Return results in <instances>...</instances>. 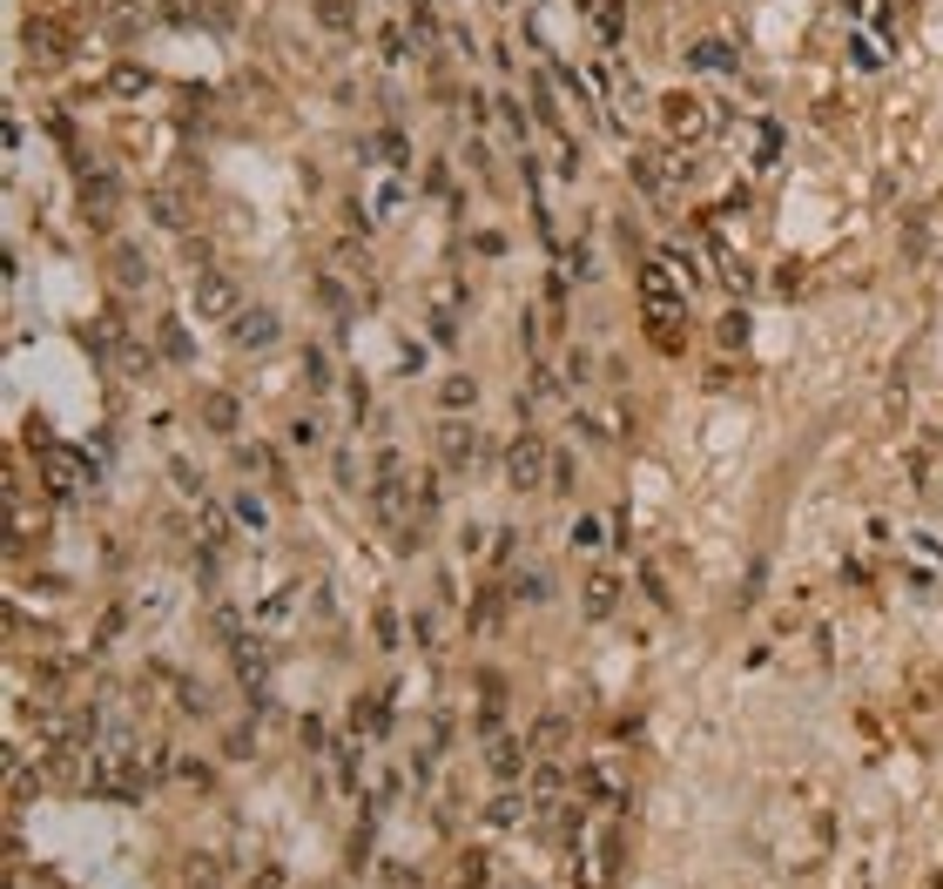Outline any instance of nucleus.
Here are the masks:
<instances>
[{
	"label": "nucleus",
	"mask_w": 943,
	"mask_h": 889,
	"mask_svg": "<svg viewBox=\"0 0 943 889\" xmlns=\"http://www.w3.org/2000/svg\"><path fill=\"white\" fill-rule=\"evenodd\" d=\"M593 28H600L606 47H614V41L627 34V0H593Z\"/></svg>",
	"instance_id": "f3484780"
},
{
	"label": "nucleus",
	"mask_w": 943,
	"mask_h": 889,
	"mask_svg": "<svg viewBox=\"0 0 943 889\" xmlns=\"http://www.w3.org/2000/svg\"><path fill=\"white\" fill-rule=\"evenodd\" d=\"M526 755H533V748H519L513 735H492V775H498V782H519V775H526Z\"/></svg>",
	"instance_id": "9b49d317"
},
{
	"label": "nucleus",
	"mask_w": 943,
	"mask_h": 889,
	"mask_svg": "<svg viewBox=\"0 0 943 889\" xmlns=\"http://www.w3.org/2000/svg\"><path fill=\"white\" fill-rule=\"evenodd\" d=\"M189 304H196V317H202V323H237V317H243V290H237V276H230V270H196Z\"/></svg>",
	"instance_id": "7ed1b4c3"
},
{
	"label": "nucleus",
	"mask_w": 943,
	"mask_h": 889,
	"mask_svg": "<svg viewBox=\"0 0 943 889\" xmlns=\"http://www.w3.org/2000/svg\"><path fill=\"white\" fill-rule=\"evenodd\" d=\"M567 735H573V714H560V707H552V714H539V728H533V742H526V748L552 755V748H560Z\"/></svg>",
	"instance_id": "2eb2a0df"
},
{
	"label": "nucleus",
	"mask_w": 943,
	"mask_h": 889,
	"mask_svg": "<svg viewBox=\"0 0 943 889\" xmlns=\"http://www.w3.org/2000/svg\"><path fill=\"white\" fill-rule=\"evenodd\" d=\"M479 459H485V438L472 425H446V431H438V465H446V472H472Z\"/></svg>",
	"instance_id": "0eeeda50"
},
{
	"label": "nucleus",
	"mask_w": 943,
	"mask_h": 889,
	"mask_svg": "<svg viewBox=\"0 0 943 889\" xmlns=\"http://www.w3.org/2000/svg\"><path fill=\"white\" fill-rule=\"evenodd\" d=\"M688 68H701V75H728V68H735V47H728V41H694V47H688Z\"/></svg>",
	"instance_id": "ddd939ff"
},
{
	"label": "nucleus",
	"mask_w": 943,
	"mask_h": 889,
	"mask_svg": "<svg viewBox=\"0 0 943 889\" xmlns=\"http://www.w3.org/2000/svg\"><path fill=\"white\" fill-rule=\"evenodd\" d=\"M647 330H654L660 351H681V344H688V338H681V330H688V310H647Z\"/></svg>",
	"instance_id": "4468645a"
},
{
	"label": "nucleus",
	"mask_w": 943,
	"mask_h": 889,
	"mask_svg": "<svg viewBox=\"0 0 943 889\" xmlns=\"http://www.w3.org/2000/svg\"><path fill=\"white\" fill-rule=\"evenodd\" d=\"M290 444H304V452H317V444H324V425H317V418H297V425H290Z\"/></svg>",
	"instance_id": "7c9ffc66"
},
{
	"label": "nucleus",
	"mask_w": 943,
	"mask_h": 889,
	"mask_svg": "<svg viewBox=\"0 0 943 889\" xmlns=\"http://www.w3.org/2000/svg\"><path fill=\"white\" fill-rule=\"evenodd\" d=\"M377 54H384V68H405V62H412V34H405V28H384V34H377Z\"/></svg>",
	"instance_id": "5701e85b"
},
{
	"label": "nucleus",
	"mask_w": 943,
	"mask_h": 889,
	"mask_svg": "<svg viewBox=\"0 0 943 889\" xmlns=\"http://www.w3.org/2000/svg\"><path fill=\"white\" fill-rule=\"evenodd\" d=\"M640 310H688V284L675 276V263H640Z\"/></svg>",
	"instance_id": "423d86ee"
},
{
	"label": "nucleus",
	"mask_w": 943,
	"mask_h": 889,
	"mask_svg": "<svg viewBox=\"0 0 943 889\" xmlns=\"http://www.w3.org/2000/svg\"><path fill=\"white\" fill-rule=\"evenodd\" d=\"M519 815H533V802H519V795H498V802H492V822H498V828H513Z\"/></svg>",
	"instance_id": "cd10ccee"
},
{
	"label": "nucleus",
	"mask_w": 943,
	"mask_h": 889,
	"mask_svg": "<svg viewBox=\"0 0 943 889\" xmlns=\"http://www.w3.org/2000/svg\"><path fill=\"white\" fill-rule=\"evenodd\" d=\"M742 338H748V317H742V310H728V317H721V344H728V351H735Z\"/></svg>",
	"instance_id": "2f4dec72"
},
{
	"label": "nucleus",
	"mask_w": 943,
	"mask_h": 889,
	"mask_svg": "<svg viewBox=\"0 0 943 889\" xmlns=\"http://www.w3.org/2000/svg\"><path fill=\"white\" fill-rule=\"evenodd\" d=\"M371 513H377L384 526H398V533H405V519L418 513V485L405 479V459H398V452H384V459H377V485H371ZM405 539H412V533H405Z\"/></svg>",
	"instance_id": "f03ea898"
},
{
	"label": "nucleus",
	"mask_w": 943,
	"mask_h": 889,
	"mask_svg": "<svg viewBox=\"0 0 943 889\" xmlns=\"http://www.w3.org/2000/svg\"><path fill=\"white\" fill-rule=\"evenodd\" d=\"M384 728H392L384 701H351V735H384Z\"/></svg>",
	"instance_id": "aec40b11"
},
{
	"label": "nucleus",
	"mask_w": 943,
	"mask_h": 889,
	"mask_svg": "<svg viewBox=\"0 0 943 889\" xmlns=\"http://www.w3.org/2000/svg\"><path fill=\"white\" fill-rule=\"evenodd\" d=\"M560 789H567V768L546 755V761L533 768V802H546V809H552V802H560Z\"/></svg>",
	"instance_id": "a211bd4d"
},
{
	"label": "nucleus",
	"mask_w": 943,
	"mask_h": 889,
	"mask_svg": "<svg viewBox=\"0 0 943 889\" xmlns=\"http://www.w3.org/2000/svg\"><path fill=\"white\" fill-rule=\"evenodd\" d=\"M405 28H412L418 41H431V34H438V21H431V0H405Z\"/></svg>",
	"instance_id": "bb28decb"
},
{
	"label": "nucleus",
	"mask_w": 943,
	"mask_h": 889,
	"mask_svg": "<svg viewBox=\"0 0 943 889\" xmlns=\"http://www.w3.org/2000/svg\"><path fill=\"white\" fill-rule=\"evenodd\" d=\"M230 344H237V351H270V344H276V310H243V317L230 323Z\"/></svg>",
	"instance_id": "9d476101"
},
{
	"label": "nucleus",
	"mask_w": 943,
	"mask_h": 889,
	"mask_svg": "<svg viewBox=\"0 0 943 889\" xmlns=\"http://www.w3.org/2000/svg\"><path fill=\"white\" fill-rule=\"evenodd\" d=\"M438 405H446V411L479 405V384H472V377H446V384H438Z\"/></svg>",
	"instance_id": "b1692460"
},
{
	"label": "nucleus",
	"mask_w": 943,
	"mask_h": 889,
	"mask_svg": "<svg viewBox=\"0 0 943 889\" xmlns=\"http://www.w3.org/2000/svg\"><path fill=\"white\" fill-rule=\"evenodd\" d=\"M34 465H41V492H54V498H88L95 492V459L62 444V438H47V431L34 438Z\"/></svg>",
	"instance_id": "f257e3e1"
},
{
	"label": "nucleus",
	"mask_w": 943,
	"mask_h": 889,
	"mask_svg": "<svg viewBox=\"0 0 943 889\" xmlns=\"http://www.w3.org/2000/svg\"><path fill=\"white\" fill-rule=\"evenodd\" d=\"M498 116H506L513 135H526V108H519V101H498Z\"/></svg>",
	"instance_id": "473e14b6"
},
{
	"label": "nucleus",
	"mask_w": 943,
	"mask_h": 889,
	"mask_svg": "<svg viewBox=\"0 0 943 889\" xmlns=\"http://www.w3.org/2000/svg\"><path fill=\"white\" fill-rule=\"evenodd\" d=\"M519 600H526V606L546 600V580H539V573H519Z\"/></svg>",
	"instance_id": "72a5a7b5"
},
{
	"label": "nucleus",
	"mask_w": 943,
	"mask_h": 889,
	"mask_svg": "<svg viewBox=\"0 0 943 889\" xmlns=\"http://www.w3.org/2000/svg\"><path fill=\"white\" fill-rule=\"evenodd\" d=\"M506 479H513V492H539L552 479V459H546V438L539 431H519L506 444Z\"/></svg>",
	"instance_id": "39448f33"
},
{
	"label": "nucleus",
	"mask_w": 943,
	"mask_h": 889,
	"mask_svg": "<svg viewBox=\"0 0 943 889\" xmlns=\"http://www.w3.org/2000/svg\"><path fill=\"white\" fill-rule=\"evenodd\" d=\"M600 539H606V526H600L593 513H580V519H573V533H567V546H573V552H600Z\"/></svg>",
	"instance_id": "393cba45"
},
{
	"label": "nucleus",
	"mask_w": 943,
	"mask_h": 889,
	"mask_svg": "<svg viewBox=\"0 0 943 889\" xmlns=\"http://www.w3.org/2000/svg\"><path fill=\"white\" fill-rule=\"evenodd\" d=\"M116 284H122V290H129V297H135V290H142V284H149V263H142V256H135V250H116Z\"/></svg>",
	"instance_id": "4be33fe9"
},
{
	"label": "nucleus",
	"mask_w": 943,
	"mask_h": 889,
	"mask_svg": "<svg viewBox=\"0 0 943 889\" xmlns=\"http://www.w3.org/2000/svg\"><path fill=\"white\" fill-rule=\"evenodd\" d=\"M21 47L34 54L41 68H62L68 54H75V28L54 21V14H28V21H21Z\"/></svg>",
	"instance_id": "20e7f679"
},
{
	"label": "nucleus",
	"mask_w": 943,
	"mask_h": 889,
	"mask_svg": "<svg viewBox=\"0 0 943 889\" xmlns=\"http://www.w3.org/2000/svg\"><path fill=\"white\" fill-rule=\"evenodd\" d=\"M162 358H189V338H183V323H162Z\"/></svg>",
	"instance_id": "c756f323"
},
{
	"label": "nucleus",
	"mask_w": 943,
	"mask_h": 889,
	"mask_svg": "<svg viewBox=\"0 0 943 889\" xmlns=\"http://www.w3.org/2000/svg\"><path fill=\"white\" fill-rule=\"evenodd\" d=\"M81 216L88 230H116V176H81Z\"/></svg>",
	"instance_id": "1a4fd4ad"
},
{
	"label": "nucleus",
	"mask_w": 943,
	"mask_h": 889,
	"mask_svg": "<svg viewBox=\"0 0 943 889\" xmlns=\"http://www.w3.org/2000/svg\"><path fill=\"white\" fill-rule=\"evenodd\" d=\"M149 88H155V75H149L142 62H116V68H108V95L135 101V95H149Z\"/></svg>",
	"instance_id": "f8f14e48"
},
{
	"label": "nucleus",
	"mask_w": 943,
	"mask_h": 889,
	"mask_svg": "<svg viewBox=\"0 0 943 889\" xmlns=\"http://www.w3.org/2000/svg\"><path fill=\"white\" fill-rule=\"evenodd\" d=\"M202 418H209L216 431H237V405H230L223 392H209V398H202Z\"/></svg>",
	"instance_id": "a878e982"
},
{
	"label": "nucleus",
	"mask_w": 943,
	"mask_h": 889,
	"mask_svg": "<svg viewBox=\"0 0 943 889\" xmlns=\"http://www.w3.org/2000/svg\"><path fill=\"white\" fill-rule=\"evenodd\" d=\"M614 606H621V580H614V573H593V580H586V614L606 621Z\"/></svg>",
	"instance_id": "dca6fc26"
},
{
	"label": "nucleus",
	"mask_w": 943,
	"mask_h": 889,
	"mask_svg": "<svg viewBox=\"0 0 943 889\" xmlns=\"http://www.w3.org/2000/svg\"><path fill=\"white\" fill-rule=\"evenodd\" d=\"M149 216L162 222V230H189V209H183V196H169V189L149 196Z\"/></svg>",
	"instance_id": "6ab92c4d"
},
{
	"label": "nucleus",
	"mask_w": 943,
	"mask_h": 889,
	"mask_svg": "<svg viewBox=\"0 0 943 889\" xmlns=\"http://www.w3.org/2000/svg\"><path fill=\"white\" fill-rule=\"evenodd\" d=\"M660 122H668L675 142H701L708 135V108L694 95H668V101H660Z\"/></svg>",
	"instance_id": "6e6552de"
},
{
	"label": "nucleus",
	"mask_w": 943,
	"mask_h": 889,
	"mask_svg": "<svg viewBox=\"0 0 943 889\" xmlns=\"http://www.w3.org/2000/svg\"><path fill=\"white\" fill-rule=\"evenodd\" d=\"M405 202H412V183H405V176H392V183H384V189H377V202H371V216H377V222H392V216H398Z\"/></svg>",
	"instance_id": "412c9836"
},
{
	"label": "nucleus",
	"mask_w": 943,
	"mask_h": 889,
	"mask_svg": "<svg viewBox=\"0 0 943 889\" xmlns=\"http://www.w3.org/2000/svg\"><path fill=\"white\" fill-rule=\"evenodd\" d=\"M304 377H310V392H330V358H324V351H304Z\"/></svg>",
	"instance_id": "c85d7f7f"
}]
</instances>
